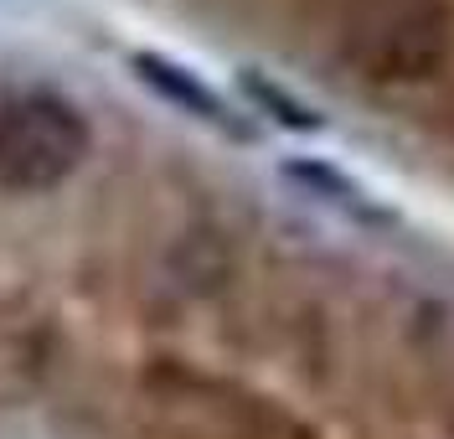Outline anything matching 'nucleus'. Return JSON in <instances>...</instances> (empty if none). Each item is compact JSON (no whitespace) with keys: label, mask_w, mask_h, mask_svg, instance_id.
I'll use <instances>...</instances> for the list:
<instances>
[{"label":"nucleus","mask_w":454,"mask_h":439,"mask_svg":"<svg viewBox=\"0 0 454 439\" xmlns=\"http://www.w3.org/2000/svg\"><path fill=\"white\" fill-rule=\"evenodd\" d=\"M135 67H140V78L150 88H160L166 98H176V104H186L192 114H201V119H223V104L207 93V88L192 78V73H181L176 62H166V58H135Z\"/></svg>","instance_id":"f03ea898"},{"label":"nucleus","mask_w":454,"mask_h":439,"mask_svg":"<svg viewBox=\"0 0 454 439\" xmlns=\"http://www.w3.org/2000/svg\"><path fill=\"white\" fill-rule=\"evenodd\" d=\"M88 124L52 93H27L0 104V192L36 197L83 166Z\"/></svg>","instance_id":"f257e3e1"}]
</instances>
